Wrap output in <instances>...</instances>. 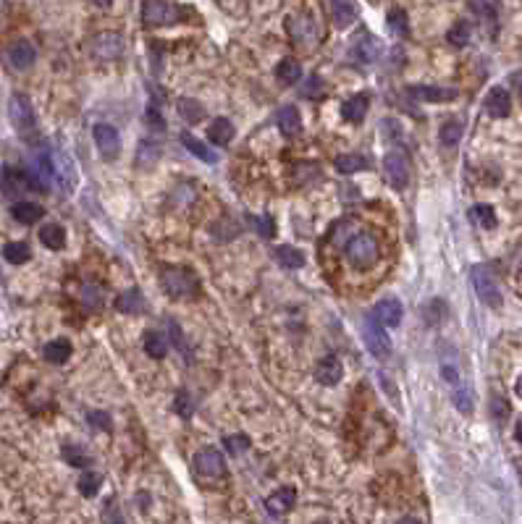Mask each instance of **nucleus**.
Masks as SVG:
<instances>
[{"instance_id": "nucleus-1", "label": "nucleus", "mask_w": 522, "mask_h": 524, "mask_svg": "<svg viewBox=\"0 0 522 524\" xmlns=\"http://www.w3.org/2000/svg\"><path fill=\"white\" fill-rule=\"evenodd\" d=\"M160 286L173 299H192L200 291V281L192 270L184 268H163L160 270Z\"/></svg>"}, {"instance_id": "nucleus-2", "label": "nucleus", "mask_w": 522, "mask_h": 524, "mask_svg": "<svg viewBox=\"0 0 522 524\" xmlns=\"http://www.w3.org/2000/svg\"><path fill=\"white\" fill-rule=\"evenodd\" d=\"M347 260L352 262L354 268H360V270H367L370 265H376L378 260V241H376V236L367 234V231H360V234H354L349 241H347Z\"/></svg>"}, {"instance_id": "nucleus-3", "label": "nucleus", "mask_w": 522, "mask_h": 524, "mask_svg": "<svg viewBox=\"0 0 522 524\" xmlns=\"http://www.w3.org/2000/svg\"><path fill=\"white\" fill-rule=\"evenodd\" d=\"M470 281H472L475 294H478V299L483 301L485 307H491V310H501V304H504L501 288H499L496 278L491 275V270H488L485 265H475V268H472Z\"/></svg>"}, {"instance_id": "nucleus-4", "label": "nucleus", "mask_w": 522, "mask_h": 524, "mask_svg": "<svg viewBox=\"0 0 522 524\" xmlns=\"http://www.w3.org/2000/svg\"><path fill=\"white\" fill-rule=\"evenodd\" d=\"M383 323H378L373 312L365 317V323H362V341H365L367 352L373 354L376 359L380 362H386L389 356H392V339H389V333L383 330Z\"/></svg>"}, {"instance_id": "nucleus-5", "label": "nucleus", "mask_w": 522, "mask_h": 524, "mask_svg": "<svg viewBox=\"0 0 522 524\" xmlns=\"http://www.w3.org/2000/svg\"><path fill=\"white\" fill-rule=\"evenodd\" d=\"M287 29H289V37L294 39L297 45H302V48H313V45H318V39H320V29H318V24L313 21V16H307V13L289 16Z\"/></svg>"}, {"instance_id": "nucleus-6", "label": "nucleus", "mask_w": 522, "mask_h": 524, "mask_svg": "<svg viewBox=\"0 0 522 524\" xmlns=\"http://www.w3.org/2000/svg\"><path fill=\"white\" fill-rule=\"evenodd\" d=\"M195 472L202 480H223L226 477V458L218 448H202L195 456Z\"/></svg>"}, {"instance_id": "nucleus-7", "label": "nucleus", "mask_w": 522, "mask_h": 524, "mask_svg": "<svg viewBox=\"0 0 522 524\" xmlns=\"http://www.w3.org/2000/svg\"><path fill=\"white\" fill-rule=\"evenodd\" d=\"M142 21L147 26H166L179 21V8L168 0H144L142 3Z\"/></svg>"}, {"instance_id": "nucleus-8", "label": "nucleus", "mask_w": 522, "mask_h": 524, "mask_svg": "<svg viewBox=\"0 0 522 524\" xmlns=\"http://www.w3.org/2000/svg\"><path fill=\"white\" fill-rule=\"evenodd\" d=\"M383 173H386V181L392 183L394 189H405L409 183V160H407L405 152L394 150L389 155L383 157Z\"/></svg>"}, {"instance_id": "nucleus-9", "label": "nucleus", "mask_w": 522, "mask_h": 524, "mask_svg": "<svg viewBox=\"0 0 522 524\" xmlns=\"http://www.w3.org/2000/svg\"><path fill=\"white\" fill-rule=\"evenodd\" d=\"M124 48H126L124 39L113 32H103L90 42L92 58H97V61H118L124 55Z\"/></svg>"}, {"instance_id": "nucleus-10", "label": "nucleus", "mask_w": 522, "mask_h": 524, "mask_svg": "<svg viewBox=\"0 0 522 524\" xmlns=\"http://www.w3.org/2000/svg\"><path fill=\"white\" fill-rule=\"evenodd\" d=\"M92 137H95L97 152L103 155V160H116L118 150H121V137H118V131L110 123H97L92 129Z\"/></svg>"}, {"instance_id": "nucleus-11", "label": "nucleus", "mask_w": 522, "mask_h": 524, "mask_svg": "<svg viewBox=\"0 0 522 524\" xmlns=\"http://www.w3.org/2000/svg\"><path fill=\"white\" fill-rule=\"evenodd\" d=\"M6 58H8V66L13 71H26V68H32L37 52H35V45L29 39H13L6 50Z\"/></svg>"}, {"instance_id": "nucleus-12", "label": "nucleus", "mask_w": 522, "mask_h": 524, "mask_svg": "<svg viewBox=\"0 0 522 524\" xmlns=\"http://www.w3.org/2000/svg\"><path fill=\"white\" fill-rule=\"evenodd\" d=\"M8 113H11L13 126L19 131L35 129V110H32V105H29V100H26L24 94H16V97H13Z\"/></svg>"}, {"instance_id": "nucleus-13", "label": "nucleus", "mask_w": 522, "mask_h": 524, "mask_svg": "<svg viewBox=\"0 0 522 524\" xmlns=\"http://www.w3.org/2000/svg\"><path fill=\"white\" fill-rule=\"evenodd\" d=\"M407 92L415 97V100H423V103H452L457 100V90H449V87H425V84H418V87H407Z\"/></svg>"}, {"instance_id": "nucleus-14", "label": "nucleus", "mask_w": 522, "mask_h": 524, "mask_svg": "<svg viewBox=\"0 0 522 524\" xmlns=\"http://www.w3.org/2000/svg\"><path fill=\"white\" fill-rule=\"evenodd\" d=\"M485 110L488 116L494 118H507L512 110V100H510V92L504 87H491L488 94H485Z\"/></svg>"}, {"instance_id": "nucleus-15", "label": "nucleus", "mask_w": 522, "mask_h": 524, "mask_svg": "<svg viewBox=\"0 0 522 524\" xmlns=\"http://www.w3.org/2000/svg\"><path fill=\"white\" fill-rule=\"evenodd\" d=\"M341 375H344V367H341L339 362V356H323L320 362H318V367H315V378H318V383H323V385H336L341 380Z\"/></svg>"}, {"instance_id": "nucleus-16", "label": "nucleus", "mask_w": 522, "mask_h": 524, "mask_svg": "<svg viewBox=\"0 0 522 524\" xmlns=\"http://www.w3.org/2000/svg\"><path fill=\"white\" fill-rule=\"evenodd\" d=\"M402 304L396 299H380L376 307H373V317L378 320V323H383L386 328H396L399 323H402Z\"/></svg>"}, {"instance_id": "nucleus-17", "label": "nucleus", "mask_w": 522, "mask_h": 524, "mask_svg": "<svg viewBox=\"0 0 522 524\" xmlns=\"http://www.w3.org/2000/svg\"><path fill=\"white\" fill-rule=\"evenodd\" d=\"M294 501H297V490L294 487H278L276 493L265 498V509L271 511L273 516H281V514H287L294 506Z\"/></svg>"}, {"instance_id": "nucleus-18", "label": "nucleus", "mask_w": 522, "mask_h": 524, "mask_svg": "<svg viewBox=\"0 0 522 524\" xmlns=\"http://www.w3.org/2000/svg\"><path fill=\"white\" fill-rule=\"evenodd\" d=\"M276 121H278V129L284 137H297L302 131V118H300V110L294 108V105H284L278 113H276Z\"/></svg>"}, {"instance_id": "nucleus-19", "label": "nucleus", "mask_w": 522, "mask_h": 524, "mask_svg": "<svg viewBox=\"0 0 522 524\" xmlns=\"http://www.w3.org/2000/svg\"><path fill=\"white\" fill-rule=\"evenodd\" d=\"M52 163H55V181H61L58 186H64L66 194H71L74 186H77V170L71 165V160L61 152V155L52 157Z\"/></svg>"}, {"instance_id": "nucleus-20", "label": "nucleus", "mask_w": 522, "mask_h": 524, "mask_svg": "<svg viewBox=\"0 0 522 524\" xmlns=\"http://www.w3.org/2000/svg\"><path fill=\"white\" fill-rule=\"evenodd\" d=\"M352 55L360 61V63H376L380 58V42L370 34H362V37L354 42Z\"/></svg>"}, {"instance_id": "nucleus-21", "label": "nucleus", "mask_w": 522, "mask_h": 524, "mask_svg": "<svg viewBox=\"0 0 522 524\" xmlns=\"http://www.w3.org/2000/svg\"><path fill=\"white\" fill-rule=\"evenodd\" d=\"M367 94H354L349 100H344L341 105V118L349 121V123H360L367 116Z\"/></svg>"}, {"instance_id": "nucleus-22", "label": "nucleus", "mask_w": 522, "mask_h": 524, "mask_svg": "<svg viewBox=\"0 0 522 524\" xmlns=\"http://www.w3.org/2000/svg\"><path fill=\"white\" fill-rule=\"evenodd\" d=\"M71 352H74L71 341H68V339H55V341H50V343H45V349H42V356H45L50 365H64V362H68Z\"/></svg>"}, {"instance_id": "nucleus-23", "label": "nucleus", "mask_w": 522, "mask_h": 524, "mask_svg": "<svg viewBox=\"0 0 522 524\" xmlns=\"http://www.w3.org/2000/svg\"><path fill=\"white\" fill-rule=\"evenodd\" d=\"M331 19H334V24L344 29V26H349L357 19V6H354V0H331Z\"/></svg>"}, {"instance_id": "nucleus-24", "label": "nucleus", "mask_w": 522, "mask_h": 524, "mask_svg": "<svg viewBox=\"0 0 522 524\" xmlns=\"http://www.w3.org/2000/svg\"><path fill=\"white\" fill-rule=\"evenodd\" d=\"M441 375L444 380L452 385V391H457V388H467L465 385V380H462V370H459V359L454 354H446L441 356Z\"/></svg>"}, {"instance_id": "nucleus-25", "label": "nucleus", "mask_w": 522, "mask_h": 524, "mask_svg": "<svg viewBox=\"0 0 522 524\" xmlns=\"http://www.w3.org/2000/svg\"><path fill=\"white\" fill-rule=\"evenodd\" d=\"M182 144L192 152V155H197L202 163H208V165H215L218 163V152L213 150V147H208L205 142H200L197 137H192V134H182Z\"/></svg>"}, {"instance_id": "nucleus-26", "label": "nucleus", "mask_w": 522, "mask_h": 524, "mask_svg": "<svg viewBox=\"0 0 522 524\" xmlns=\"http://www.w3.org/2000/svg\"><path fill=\"white\" fill-rule=\"evenodd\" d=\"M116 310L118 312L137 314V312H144V310H147V301H144V296L137 291V288H129L126 294H121V296L116 299Z\"/></svg>"}, {"instance_id": "nucleus-27", "label": "nucleus", "mask_w": 522, "mask_h": 524, "mask_svg": "<svg viewBox=\"0 0 522 524\" xmlns=\"http://www.w3.org/2000/svg\"><path fill=\"white\" fill-rule=\"evenodd\" d=\"M234 123L229 118H215L213 123L208 126V139L215 144H229L234 139Z\"/></svg>"}, {"instance_id": "nucleus-28", "label": "nucleus", "mask_w": 522, "mask_h": 524, "mask_svg": "<svg viewBox=\"0 0 522 524\" xmlns=\"http://www.w3.org/2000/svg\"><path fill=\"white\" fill-rule=\"evenodd\" d=\"M39 241L48 249H64L66 244V228L58 223H48L39 228Z\"/></svg>"}, {"instance_id": "nucleus-29", "label": "nucleus", "mask_w": 522, "mask_h": 524, "mask_svg": "<svg viewBox=\"0 0 522 524\" xmlns=\"http://www.w3.org/2000/svg\"><path fill=\"white\" fill-rule=\"evenodd\" d=\"M11 215L19 223H24V225H32V223H37L45 215V210L35 205V202H16L11 208Z\"/></svg>"}, {"instance_id": "nucleus-30", "label": "nucleus", "mask_w": 522, "mask_h": 524, "mask_svg": "<svg viewBox=\"0 0 522 524\" xmlns=\"http://www.w3.org/2000/svg\"><path fill=\"white\" fill-rule=\"evenodd\" d=\"M276 79L281 81V84H297L302 79V66L300 61H294V58H284L281 63L276 66Z\"/></svg>"}, {"instance_id": "nucleus-31", "label": "nucleus", "mask_w": 522, "mask_h": 524, "mask_svg": "<svg viewBox=\"0 0 522 524\" xmlns=\"http://www.w3.org/2000/svg\"><path fill=\"white\" fill-rule=\"evenodd\" d=\"M462 134H465V123L459 121V118H449L441 123V129H438V139L446 144V147H454V144L462 139Z\"/></svg>"}, {"instance_id": "nucleus-32", "label": "nucleus", "mask_w": 522, "mask_h": 524, "mask_svg": "<svg viewBox=\"0 0 522 524\" xmlns=\"http://www.w3.org/2000/svg\"><path fill=\"white\" fill-rule=\"evenodd\" d=\"M142 346H144V352L150 354L153 359H163V356L168 354V341L163 339L157 330H150V333H144Z\"/></svg>"}, {"instance_id": "nucleus-33", "label": "nucleus", "mask_w": 522, "mask_h": 524, "mask_svg": "<svg viewBox=\"0 0 522 524\" xmlns=\"http://www.w3.org/2000/svg\"><path fill=\"white\" fill-rule=\"evenodd\" d=\"M21 183H26L29 186V181H26V170H13V168H3V192L8 196H16V192H21L24 186Z\"/></svg>"}, {"instance_id": "nucleus-34", "label": "nucleus", "mask_w": 522, "mask_h": 524, "mask_svg": "<svg viewBox=\"0 0 522 524\" xmlns=\"http://www.w3.org/2000/svg\"><path fill=\"white\" fill-rule=\"evenodd\" d=\"M276 262L281 268H287V270H297V268L304 265V254L294 247H278L276 249Z\"/></svg>"}, {"instance_id": "nucleus-35", "label": "nucleus", "mask_w": 522, "mask_h": 524, "mask_svg": "<svg viewBox=\"0 0 522 524\" xmlns=\"http://www.w3.org/2000/svg\"><path fill=\"white\" fill-rule=\"evenodd\" d=\"M3 257L11 262V265H24V262L32 260V249L26 247L24 241H11V244H6V249H3Z\"/></svg>"}, {"instance_id": "nucleus-36", "label": "nucleus", "mask_w": 522, "mask_h": 524, "mask_svg": "<svg viewBox=\"0 0 522 524\" xmlns=\"http://www.w3.org/2000/svg\"><path fill=\"white\" fill-rule=\"evenodd\" d=\"M336 170L341 173H357V170H365L367 168V160L362 155H339L334 160Z\"/></svg>"}, {"instance_id": "nucleus-37", "label": "nucleus", "mask_w": 522, "mask_h": 524, "mask_svg": "<svg viewBox=\"0 0 522 524\" xmlns=\"http://www.w3.org/2000/svg\"><path fill=\"white\" fill-rule=\"evenodd\" d=\"M100 485H103V477L97 472H84L81 480H79V493L84 498H95L97 490H100Z\"/></svg>"}, {"instance_id": "nucleus-38", "label": "nucleus", "mask_w": 522, "mask_h": 524, "mask_svg": "<svg viewBox=\"0 0 522 524\" xmlns=\"http://www.w3.org/2000/svg\"><path fill=\"white\" fill-rule=\"evenodd\" d=\"M470 215L478 225H483V228H496V210L491 208V205H475Z\"/></svg>"}, {"instance_id": "nucleus-39", "label": "nucleus", "mask_w": 522, "mask_h": 524, "mask_svg": "<svg viewBox=\"0 0 522 524\" xmlns=\"http://www.w3.org/2000/svg\"><path fill=\"white\" fill-rule=\"evenodd\" d=\"M223 445H226L229 456H242V454L249 448V438L247 435H242V432H236V435H226V438H223Z\"/></svg>"}, {"instance_id": "nucleus-40", "label": "nucleus", "mask_w": 522, "mask_h": 524, "mask_svg": "<svg viewBox=\"0 0 522 524\" xmlns=\"http://www.w3.org/2000/svg\"><path fill=\"white\" fill-rule=\"evenodd\" d=\"M64 456L71 467H90V461H92V458L87 456V451L79 448V445H64Z\"/></svg>"}, {"instance_id": "nucleus-41", "label": "nucleus", "mask_w": 522, "mask_h": 524, "mask_svg": "<svg viewBox=\"0 0 522 524\" xmlns=\"http://www.w3.org/2000/svg\"><path fill=\"white\" fill-rule=\"evenodd\" d=\"M79 299H81V304H87V307H92V310L103 307V296H100V288H95V286H79Z\"/></svg>"}, {"instance_id": "nucleus-42", "label": "nucleus", "mask_w": 522, "mask_h": 524, "mask_svg": "<svg viewBox=\"0 0 522 524\" xmlns=\"http://www.w3.org/2000/svg\"><path fill=\"white\" fill-rule=\"evenodd\" d=\"M249 223H255V228H258L260 236H265V239L276 236V223L271 215H249Z\"/></svg>"}, {"instance_id": "nucleus-43", "label": "nucleus", "mask_w": 522, "mask_h": 524, "mask_svg": "<svg viewBox=\"0 0 522 524\" xmlns=\"http://www.w3.org/2000/svg\"><path fill=\"white\" fill-rule=\"evenodd\" d=\"M467 39H470V24L467 21H459V24L452 26V32H449V42L452 45H467Z\"/></svg>"}, {"instance_id": "nucleus-44", "label": "nucleus", "mask_w": 522, "mask_h": 524, "mask_svg": "<svg viewBox=\"0 0 522 524\" xmlns=\"http://www.w3.org/2000/svg\"><path fill=\"white\" fill-rule=\"evenodd\" d=\"M452 401H454V406H457L462 414H470L472 412L470 388H457V391H452Z\"/></svg>"}, {"instance_id": "nucleus-45", "label": "nucleus", "mask_w": 522, "mask_h": 524, "mask_svg": "<svg viewBox=\"0 0 522 524\" xmlns=\"http://www.w3.org/2000/svg\"><path fill=\"white\" fill-rule=\"evenodd\" d=\"M389 26H392V32H396V34H407V16L402 8H394V11L389 13Z\"/></svg>"}, {"instance_id": "nucleus-46", "label": "nucleus", "mask_w": 522, "mask_h": 524, "mask_svg": "<svg viewBox=\"0 0 522 524\" xmlns=\"http://www.w3.org/2000/svg\"><path fill=\"white\" fill-rule=\"evenodd\" d=\"M179 113L186 116V121H197V118L202 116V108H200L195 100H182V103H179Z\"/></svg>"}, {"instance_id": "nucleus-47", "label": "nucleus", "mask_w": 522, "mask_h": 524, "mask_svg": "<svg viewBox=\"0 0 522 524\" xmlns=\"http://www.w3.org/2000/svg\"><path fill=\"white\" fill-rule=\"evenodd\" d=\"M87 419H90L95 427H100V430H105V432L113 430V422H110V417H108L105 412H90V414H87Z\"/></svg>"}, {"instance_id": "nucleus-48", "label": "nucleus", "mask_w": 522, "mask_h": 524, "mask_svg": "<svg viewBox=\"0 0 522 524\" xmlns=\"http://www.w3.org/2000/svg\"><path fill=\"white\" fill-rule=\"evenodd\" d=\"M176 412H179L182 417H189V414H192V401H189V393L186 391L176 393Z\"/></svg>"}, {"instance_id": "nucleus-49", "label": "nucleus", "mask_w": 522, "mask_h": 524, "mask_svg": "<svg viewBox=\"0 0 522 524\" xmlns=\"http://www.w3.org/2000/svg\"><path fill=\"white\" fill-rule=\"evenodd\" d=\"M491 412H494V417L496 419H507V414H510V404H507L501 396H494V399H491Z\"/></svg>"}, {"instance_id": "nucleus-50", "label": "nucleus", "mask_w": 522, "mask_h": 524, "mask_svg": "<svg viewBox=\"0 0 522 524\" xmlns=\"http://www.w3.org/2000/svg\"><path fill=\"white\" fill-rule=\"evenodd\" d=\"M105 524H126L121 511H118L116 501H108V509H105Z\"/></svg>"}, {"instance_id": "nucleus-51", "label": "nucleus", "mask_w": 522, "mask_h": 524, "mask_svg": "<svg viewBox=\"0 0 522 524\" xmlns=\"http://www.w3.org/2000/svg\"><path fill=\"white\" fill-rule=\"evenodd\" d=\"M171 325V339H173V343L179 346V352L184 354V356H189V346L184 343V339H182V330H179V325L176 323H168Z\"/></svg>"}, {"instance_id": "nucleus-52", "label": "nucleus", "mask_w": 522, "mask_h": 524, "mask_svg": "<svg viewBox=\"0 0 522 524\" xmlns=\"http://www.w3.org/2000/svg\"><path fill=\"white\" fill-rule=\"evenodd\" d=\"M147 123H150L155 131L166 129V123H163V118H160V113H157L155 108H150V110H147Z\"/></svg>"}, {"instance_id": "nucleus-53", "label": "nucleus", "mask_w": 522, "mask_h": 524, "mask_svg": "<svg viewBox=\"0 0 522 524\" xmlns=\"http://www.w3.org/2000/svg\"><path fill=\"white\" fill-rule=\"evenodd\" d=\"M320 92H323V87H320V79L318 77H313L307 84H304V94H313V97H318Z\"/></svg>"}, {"instance_id": "nucleus-54", "label": "nucleus", "mask_w": 522, "mask_h": 524, "mask_svg": "<svg viewBox=\"0 0 522 524\" xmlns=\"http://www.w3.org/2000/svg\"><path fill=\"white\" fill-rule=\"evenodd\" d=\"M514 441L522 445V419L517 422V425H514Z\"/></svg>"}, {"instance_id": "nucleus-55", "label": "nucleus", "mask_w": 522, "mask_h": 524, "mask_svg": "<svg viewBox=\"0 0 522 524\" xmlns=\"http://www.w3.org/2000/svg\"><path fill=\"white\" fill-rule=\"evenodd\" d=\"M512 81H514V87H517V92H520V97H522V74H514Z\"/></svg>"}, {"instance_id": "nucleus-56", "label": "nucleus", "mask_w": 522, "mask_h": 524, "mask_svg": "<svg viewBox=\"0 0 522 524\" xmlns=\"http://www.w3.org/2000/svg\"><path fill=\"white\" fill-rule=\"evenodd\" d=\"M396 524H423L420 519H415V516H405V519H399Z\"/></svg>"}, {"instance_id": "nucleus-57", "label": "nucleus", "mask_w": 522, "mask_h": 524, "mask_svg": "<svg viewBox=\"0 0 522 524\" xmlns=\"http://www.w3.org/2000/svg\"><path fill=\"white\" fill-rule=\"evenodd\" d=\"M92 3H95V6H100V8H110V3H113V0H92Z\"/></svg>"}, {"instance_id": "nucleus-58", "label": "nucleus", "mask_w": 522, "mask_h": 524, "mask_svg": "<svg viewBox=\"0 0 522 524\" xmlns=\"http://www.w3.org/2000/svg\"><path fill=\"white\" fill-rule=\"evenodd\" d=\"M514 391H517V396L522 399V375L517 378V383H514Z\"/></svg>"}, {"instance_id": "nucleus-59", "label": "nucleus", "mask_w": 522, "mask_h": 524, "mask_svg": "<svg viewBox=\"0 0 522 524\" xmlns=\"http://www.w3.org/2000/svg\"><path fill=\"white\" fill-rule=\"evenodd\" d=\"M318 524H328V522H318Z\"/></svg>"}]
</instances>
